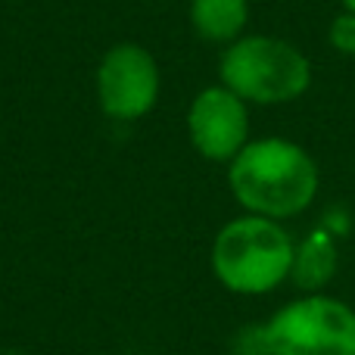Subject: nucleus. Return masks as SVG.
Masks as SVG:
<instances>
[{"label":"nucleus","mask_w":355,"mask_h":355,"mask_svg":"<svg viewBox=\"0 0 355 355\" xmlns=\"http://www.w3.org/2000/svg\"><path fill=\"white\" fill-rule=\"evenodd\" d=\"M227 187L243 212L287 221L315 202L321 175L312 153L296 141L259 137L227 162Z\"/></svg>","instance_id":"obj_1"},{"label":"nucleus","mask_w":355,"mask_h":355,"mask_svg":"<svg viewBox=\"0 0 355 355\" xmlns=\"http://www.w3.org/2000/svg\"><path fill=\"white\" fill-rule=\"evenodd\" d=\"M296 240L284 221L262 215H237L218 227L209 250L212 275L227 293L265 296L293 275Z\"/></svg>","instance_id":"obj_2"},{"label":"nucleus","mask_w":355,"mask_h":355,"mask_svg":"<svg viewBox=\"0 0 355 355\" xmlns=\"http://www.w3.org/2000/svg\"><path fill=\"white\" fill-rule=\"evenodd\" d=\"M218 78L246 103L281 106L300 100L312 87V62L284 37L243 35L225 47Z\"/></svg>","instance_id":"obj_3"},{"label":"nucleus","mask_w":355,"mask_h":355,"mask_svg":"<svg viewBox=\"0 0 355 355\" xmlns=\"http://www.w3.org/2000/svg\"><path fill=\"white\" fill-rule=\"evenodd\" d=\"M262 355H355V309L327 293H306L256 327Z\"/></svg>","instance_id":"obj_4"},{"label":"nucleus","mask_w":355,"mask_h":355,"mask_svg":"<svg viewBox=\"0 0 355 355\" xmlns=\"http://www.w3.org/2000/svg\"><path fill=\"white\" fill-rule=\"evenodd\" d=\"M94 91L106 119L141 122L159 103V62L144 44L119 41L100 56L97 72H94Z\"/></svg>","instance_id":"obj_5"},{"label":"nucleus","mask_w":355,"mask_h":355,"mask_svg":"<svg viewBox=\"0 0 355 355\" xmlns=\"http://www.w3.org/2000/svg\"><path fill=\"white\" fill-rule=\"evenodd\" d=\"M190 147L209 162H231L250 144V103L240 100L231 87L209 85L187 106Z\"/></svg>","instance_id":"obj_6"},{"label":"nucleus","mask_w":355,"mask_h":355,"mask_svg":"<svg viewBox=\"0 0 355 355\" xmlns=\"http://www.w3.org/2000/svg\"><path fill=\"white\" fill-rule=\"evenodd\" d=\"M190 25L209 44H234L246 35L250 0H190Z\"/></svg>","instance_id":"obj_7"},{"label":"nucleus","mask_w":355,"mask_h":355,"mask_svg":"<svg viewBox=\"0 0 355 355\" xmlns=\"http://www.w3.org/2000/svg\"><path fill=\"white\" fill-rule=\"evenodd\" d=\"M337 271V250L334 240L324 231H315L296 246V259H293V281L300 284L309 293H318L321 284Z\"/></svg>","instance_id":"obj_8"},{"label":"nucleus","mask_w":355,"mask_h":355,"mask_svg":"<svg viewBox=\"0 0 355 355\" xmlns=\"http://www.w3.org/2000/svg\"><path fill=\"white\" fill-rule=\"evenodd\" d=\"M327 44H331L337 53L355 56V12H337L327 25Z\"/></svg>","instance_id":"obj_9"},{"label":"nucleus","mask_w":355,"mask_h":355,"mask_svg":"<svg viewBox=\"0 0 355 355\" xmlns=\"http://www.w3.org/2000/svg\"><path fill=\"white\" fill-rule=\"evenodd\" d=\"M340 6H343L346 12H355V0H340Z\"/></svg>","instance_id":"obj_10"}]
</instances>
